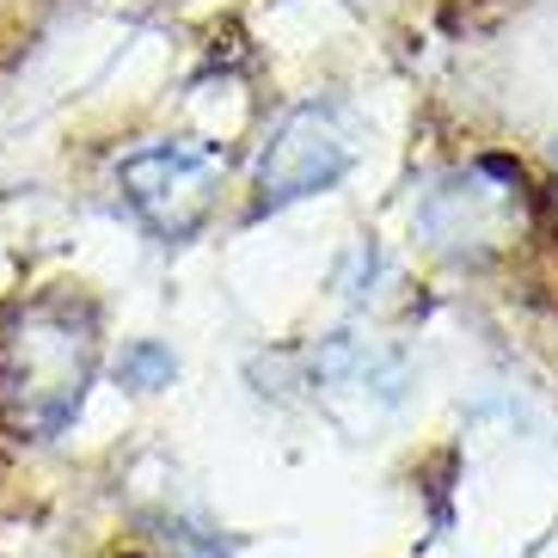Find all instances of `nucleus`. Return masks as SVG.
Listing matches in <instances>:
<instances>
[{"label": "nucleus", "instance_id": "f257e3e1", "mask_svg": "<svg viewBox=\"0 0 558 558\" xmlns=\"http://www.w3.org/2000/svg\"><path fill=\"white\" fill-rule=\"evenodd\" d=\"M99 375V313L81 295H37L0 326V424L19 442L62 436Z\"/></svg>", "mask_w": 558, "mask_h": 558}, {"label": "nucleus", "instance_id": "f03ea898", "mask_svg": "<svg viewBox=\"0 0 558 558\" xmlns=\"http://www.w3.org/2000/svg\"><path fill=\"white\" fill-rule=\"evenodd\" d=\"M117 184H123V203L160 240H191L215 209L221 154L203 148V142H148L117 166Z\"/></svg>", "mask_w": 558, "mask_h": 558}, {"label": "nucleus", "instance_id": "7ed1b4c3", "mask_svg": "<svg viewBox=\"0 0 558 558\" xmlns=\"http://www.w3.org/2000/svg\"><path fill=\"white\" fill-rule=\"evenodd\" d=\"M350 160H356V135L344 117L331 105H295L258 154V209H282L313 191H331L350 172Z\"/></svg>", "mask_w": 558, "mask_h": 558}, {"label": "nucleus", "instance_id": "20e7f679", "mask_svg": "<svg viewBox=\"0 0 558 558\" xmlns=\"http://www.w3.org/2000/svg\"><path fill=\"white\" fill-rule=\"evenodd\" d=\"M172 375H179V362H172L166 344H130L123 350V380H130L135 393H160V387H172Z\"/></svg>", "mask_w": 558, "mask_h": 558}, {"label": "nucleus", "instance_id": "39448f33", "mask_svg": "<svg viewBox=\"0 0 558 558\" xmlns=\"http://www.w3.org/2000/svg\"><path fill=\"white\" fill-rule=\"evenodd\" d=\"M553 160H558V148H553Z\"/></svg>", "mask_w": 558, "mask_h": 558}, {"label": "nucleus", "instance_id": "423d86ee", "mask_svg": "<svg viewBox=\"0 0 558 558\" xmlns=\"http://www.w3.org/2000/svg\"><path fill=\"white\" fill-rule=\"evenodd\" d=\"M130 558H135V553H130Z\"/></svg>", "mask_w": 558, "mask_h": 558}]
</instances>
